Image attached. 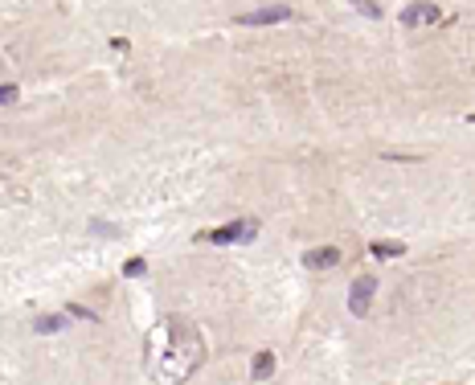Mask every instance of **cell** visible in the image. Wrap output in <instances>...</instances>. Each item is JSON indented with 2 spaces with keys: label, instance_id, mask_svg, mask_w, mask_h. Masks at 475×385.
Segmentation results:
<instances>
[{
  "label": "cell",
  "instance_id": "3957f363",
  "mask_svg": "<svg viewBox=\"0 0 475 385\" xmlns=\"http://www.w3.org/2000/svg\"><path fill=\"white\" fill-rule=\"evenodd\" d=\"M443 21V8L430 4V0H410L402 8V25L405 29H430V25Z\"/></svg>",
  "mask_w": 475,
  "mask_h": 385
},
{
  "label": "cell",
  "instance_id": "52a82bcc",
  "mask_svg": "<svg viewBox=\"0 0 475 385\" xmlns=\"http://www.w3.org/2000/svg\"><path fill=\"white\" fill-rule=\"evenodd\" d=\"M275 373V353H254V361H250V381H266Z\"/></svg>",
  "mask_w": 475,
  "mask_h": 385
},
{
  "label": "cell",
  "instance_id": "30bf717a",
  "mask_svg": "<svg viewBox=\"0 0 475 385\" xmlns=\"http://www.w3.org/2000/svg\"><path fill=\"white\" fill-rule=\"evenodd\" d=\"M349 4H353L356 13H365L369 21H377V17H381V4H377V0H349Z\"/></svg>",
  "mask_w": 475,
  "mask_h": 385
},
{
  "label": "cell",
  "instance_id": "5b68a950",
  "mask_svg": "<svg viewBox=\"0 0 475 385\" xmlns=\"http://www.w3.org/2000/svg\"><path fill=\"white\" fill-rule=\"evenodd\" d=\"M373 291H377V279L360 275L353 287H349V312L353 315H369V304H373Z\"/></svg>",
  "mask_w": 475,
  "mask_h": 385
},
{
  "label": "cell",
  "instance_id": "8992f818",
  "mask_svg": "<svg viewBox=\"0 0 475 385\" xmlns=\"http://www.w3.org/2000/svg\"><path fill=\"white\" fill-rule=\"evenodd\" d=\"M332 266H340V250H336V246L304 250V270H332Z\"/></svg>",
  "mask_w": 475,
  "mask_h": 385
},
{
  "label": "cell",
  "instance_id": "7c38bea8",
  "mask_svg": "<svg viewBox=\"0 0 475 385\" xmlns=\"http://www.w3.org/2000/svg\"><path fill=\"white\" fill-rule=\"evenodd\" d=\"M17 98H21V91H17L13 82H8V86H0V107H8V103H17Z\"/></svg>",
  "mask_w": 475,
  "mask_h": 385
},
{
  "label": "cell",
  "instance_id": "277c9868",
  "mask_svg": "<svg viewBox=\"0 0 475 385\" xmlns=\"http://www.w3.org/2000/svg\"><path fill=\"white\" fill-rule=\"evenodd\" d=\"M279 21H291V8H287V4H271V8L242 13V17H238V29H259V25H279Z\"/></svg>",
  "mask_w": 475,
  "mask_h": 385
},
{
  "label": "cell",
  "instance_id": "6da1fadb",
  "mask_svg": "<svg viewBox=\"0 0 475 385\" xmlns=\"http://www.w3.org/2000/svg\"><path fill=\"white\" fill-rule=\"evenodd\" d=\"M201 361H205V340L197 337V328H193V324L176 320V324H172V337H168L164 365L156 369V373H160V381H164V385H181Z\"/></svg>",
  "mask_w": 475,
  "mask_h": 385
},
{
  "label": "cell",
  "instance_id": "ba28073f",
  "mask_svg": "<svg viewBox=\"0 0 475 385\" xmlns=\"http://www.w3.org/2000/svg\"><path fill=\"white\" fill-rule=\"evenodd\" d=\"M369 254H373V259H402L405 246H402V242H373Z\"/></svg>",
  "mask_w": 475,
  "mask_h": 385
},
{
  "label": "cell",
  "instance_id": "8fae6325",
  "mask_svg": "<svg viewBox=\"0 0 475 385\" xmlns=\"http://www.w3.org/2000/svg\"><path fill=\"white\" fill-rule=\"evenodd\" d=\"M70 315H74V320H86V324H98V312L82 308V304H70Z\"/></svg>",
  "mask_w": 475,
  "mask_h": 385
},
{
  "label": "cell",
  "instance_id": "9c48e42d",
  "mask_svg": "<svg viewBox=\"0 0 475 385\" xmlns=\"http://www.w3.org/2000/svg\"><path fill=\"white\" fill-rule=\"evenodd\" d=\"M33 328H37V337H53V332H62V315H41Z\"/></svg>",
  "mask_w": 475,
  "mask_h": 385
},
{
  "label": "cell",
  "instance_id": "7a4b0ae2",
  "mask_svg": "<svg viewBox=\"0 0 475 385\" xmlns=\"http://www.w3.org/2000/svg\"><path fill=\"white\" fill-rule=\"evenodd\" d=\"M250 238H259V221L254 217H242V221H230L221 230L201 234V242H214V246H234V242H250Z\"/></svg>",
  "mask_w": 475,
  "mask_h": 385
},
{
  "label": "cell",
  "instance_id": "4fadbf2b",
  "mask_svg": "<svg viewBox=\"0 0 475 385\" xmlns=\"http://www.w3.org/2000/svg\"><path fill=\"white\" fill-rule=\"evenodd\" d=\"M143 270H148V263H143V259H131V263L123 266V275H127V279H136V275H143Z\"/></svg>",
  "mask_w": 475,
  "mask_h": 385
}]
</instances>
